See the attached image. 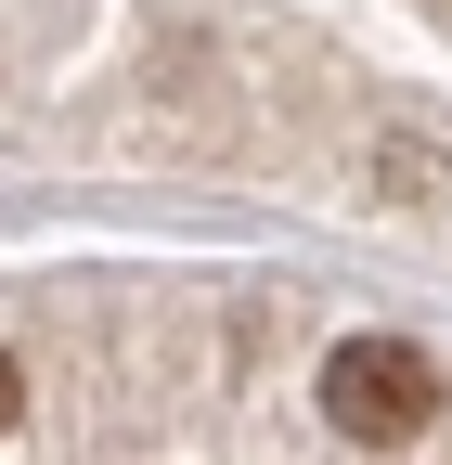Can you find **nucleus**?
Returning <instances> with one entry per match:
<instances>
[{"label": "nucleus", "instance_id": "obj_1", "mask_svg": "<svg viewBox=\"0 0 452 465\" xmlns=\"http://www.w3.org/2000/svg\"><path fill=\"white\" fill-rule=\"evenodd\" d=\"M439 362L414 336H349L323 362V414H336V440H362V452H388V440H427L439 427Z\"/></svg>", "mask_w": 452, "mask_h": 465}, {"label": "nucleus", "instance_id": "obj_2", "mask_svg": "<svg viewBox=\"0 0 452 465\" xmlns=\"http://www.w3.org/2000/svg\"><path fill=\"white\" fill-rule=\"evenodd\" d=\"M362 182H375L388 207H452V143H427V130H375V143H362Z\"/></svg>", "mask_w": 452, "mask_h": 465}, {"label": "nucleus", "instance_id": "obj_3", "mask_svg": "<svg viewBox=\"0 0 452 465\" xmlns=\"http://www.w3.org/2000/svg\"><path fill=\"white\" fill-rule=\"evenodd\" d=\"M26 414V375H14V349H0V427H14Z\"/></svg>", "mask_w": 452, "mask_h": 465}]
</instances>
